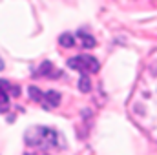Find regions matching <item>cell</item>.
Listing matches in <instances>:
<instances>
[{
	"mask_svg": "<svg viewBox=\"0 0 157 155\" xmlns=\"http://www.w3.org/2000/svg\"><path fill=\"white\" fill-rule=\"evenodd\" d=\"M24 141L28 146L31 148H39V150H51L59 146V133L53 128H46V126H31L26 135Z\"/></svg>",
	"mask_w": 157,
	"mask_h": 155,
	"instance_id": "obj_1",
	"label": "cell"
},
{
	"mask_svg": "<svg viewBox=\"0 0 157 155\" xmlns=\"http://www.w3.org/2000/svg\"><path fill=\"white\" fill-rule=\"evenodd\" d=\"M28 93H29V99L40 102L44 110H53L60 104V93L59 91H40L37 86H29L28 88Z\"/></svg>",
	"mask_w": 157,
	"mask_h": 155,
	"instance_id": "obj_2",
	"label": "cell"
},
{
	"mask_svg": "<svg viewBox=\"0 0 157 155\" xmlns=\"http://www.w3.org/2000/svg\"><path fill=\"white\" fill-rule=\"evenodd\" d=\"M68 66L71 70H77L80 71V75H90V73H97L101 70V64L95 57L91 55H77V57H71L68 60Z\"/></svg>",
	"mask_w": 157,
	"mask_h": 155,
	"instance_id": "obj_3",
	"label": "cell"
},
{
	"mask_svg": "<svg viewBox=\"0 0 157 155\" xmlns=\"http://www.w3.org/2000/svg\"><path fill=\"white\" fill-rule=\"evenodd\" d=\"M9 95L18 97L20 95V88L13 86L9 80L0 78V113H6L11 106H9Z\"/></svg>",
	"mask_w": 157,
	"mask_h": 155,
	"instance_id": "obj_4",
	"label": "cell"
},
{
	"mask_svg": "<svg viewBox=\"0 0 157 155\" xmlns=\"http://www.w3.org/2000/svg\"><path fill=\"white\" fill-rule=\"evenodd\" d=\"M35 75H39V77H46V78H57V77H62V71L57 70L49 60H46V62L40 64V68L37 70Z\"/></svg>",
	"mask_w": 157,
	"mask_h": 155,
	"instance_id": "obj_5",
	"label": "cell"
},
{
	"mask_svg": "<svg viewBox=\"0 0 157 155\" xmlns=\"http://www.w3.org/2000/svg\"><path fill=\"white\" fill-rule=\"evenodd\" d=\"M77 37L80 39V42H82V47H86V49H90V47H93V46L97 44L91 35H88V33H84V31H78Z\"/></svg>",
	"mask_w": 157,
	"mask_h": 155,
	"instance_id": "obj_6",
	"label": "cell"
},
{
	"mask_svg": "<svg viewBox=\"0 0 157 155\" xmlns=\"http://www.w3.org/2000/svg\"><path fill=\"white\" fill-rule=\"evenodd\" d=\"M60 46H64V47H73L75 46V37L71 35V33H64V35H60Z\"/></svg>",
	"mask_w": 157,
	"mask_h": 155,
	"instance_id": "obj_7",
	"label": "cell"
},
{
	"mask_svg": "<svg viewBox=\"0 0 157 155\" xmlns=\"http://www.w3.org/2000/svg\"><path fill=\"white\" fill-rule=\"evenodd\" d=\"M78 89L82 93H88L91 89V82H90V75H80V80H78Z\"/></svg>",
	"mask_w": 157,
	"mask_h": 155,
	"instance_id": "obj_8",
	"label": "cell"
},
{
	"mask_svg": "<svg viewBox=\"0 0 157 155\" xmlns=\"http://www.w3.org/2000/svg\"><path fill=\"white\" fill-rule=\"evenodd\" d=\"M2 70H4V60L0 59V71H2Z\"/></svg>",
	"mask_w": 157,
	"mask_h": 155,
	"instance_id": "obj_9",
	"label": "cell"
}]
</instances>
